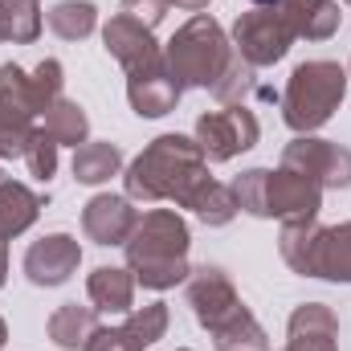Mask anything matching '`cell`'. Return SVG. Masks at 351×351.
Wrapping results in <instances>:
<instances>
[{
	"instance_id": "cell-1",
	"label": "cell",
	"mask_w": 351,
	"mask_h": 351,
	"mask_svg": "<svg viewBox=\"0 0 351 351\" xmlns=\"http://www.w3.org/2000/svg\"><path fill=\"white\" fill-rule=\"evenodd\" d=\"M208 160L200 156L196 139L188 135H160L152 139L123 172V196L139 204H160L172 200L180 208H192L196 192L208 184Z\"/></svg>"
},
{
	"instance_id": "cell-2",
	"label": "cell",
	"mask_w": 351,
	"mask_h": 351,
	"mask_svg": "<svg viewBox=\"0 0 351 351\" xmlns=\"http://www.w3.org/2000/svg\"><path fill=\"white\" fill-rule=\"evenodd\" d=\"M188 306L196 323L213 335L217 351H269L265 327L241 302L233 278L221 265H192L188 274Z\"/></svg>"
},
{
	"instance_id": "cell-3",
	"label": "cell",
	"mask_w": 351,
	"mask_h": 351,
	"mask_svg": "<svg viewBox=\"0 0 351 351\" xmlns=\"http://www.w3.org/2000/svg\"><path fill=\"white\" fill-rule=\"evenodd\" d=\"M188 245H192L188 221L176 208H152L135 221L131 237L123 241V254L135 282H143L147 290H172L192 274Z\"/></svg>"
},
{
	"instance_id": "cell-4",
	"label": "cell",
	"mask_w": 351,
	"mask_h": 351,
	"mask_svg": "<svg viewBox=\"0 0 351 351\" xmlns=\"http://www.w3.org/2000/svg\"><path fill=\"white\" fill-rule=\"evenodd\" d=\"M233 41L208 12H192L188 25H180L172 41L164 45V62L172 70L180 90H213L221 82L225 66L233 62Z\"/></svg>"
},
{
	"instance_id": "cell-5",
	"label": "cell",
	"mask_w": 351,
	"mask_h": 351,
	"mask_svg": "<svg viewBox=\"0 0 351 351\" xmlns=\"http://www.w3.org/2000/svg\"><path fill=\"white\" fill-rule=\"evenodd\" d=\"M343 94H348V70L339 62H327V58L302 62V66H294L290 82L282 90V119L290 131L311 135L323 123H331Z\"/></svg>"
},
{
	"instance_id": "cell-6",
	"label": "cell",
	"mask_w": 351,
	"mask_h": 351,
	"mask_svg": "<svg viewBox=\"0 0 351 351\" xmlns=\"http://www.w3.org/2000/svg\"><path fill=\"white\" fill-rule=\"evenodd\" d=\"M192 139H196V147L208 164H229L233 156L258 147L262 127H258L250 106H221V110H204L196 119Z\"/></svg>"
},
{
	"instance_id": "cell-7",
	"label": "cell",
	"mask_w": 351,
	"mask_h": 351,
	"mask_svg": "<svg viewBox=\"0 0 351 351\" xmlns=\"http://www.w3.org/2000/svg\"><path fill=\"white\" fill-rule=\"evenodd\" d=\"M229 41H233V49H237L254 70H262V66H274V62H282V58L290 53L294 33H290L286 16H282L278 8H250V12L237 16Z\"/></svg>"
},
{
	"instance_id": "cell-8",
	"label": "cell",
	"mask_w": 351,
	"mask_h": 351,
	"mask_svg": "<svg viewBox=\"0 0 351 351\" xmlns=\"http://www.w3.org/2000/svg\"><path fill=\"white\" fill-rule=\"evenodd\" d=\"M282 168L311 176L319 188H351V147L331 143V139H315V135H298L286 143Z\"/></svg>"
},
{
	"instance_id": "cell-9",
	"label": "cell",
	"mask_w": 351,
	"mask_h": 351,
	"mask_svg": "<svg viewBox=\"0 0 351 351\" xmlns=\"http://www.w3.org/2000/svg\"><path fill=\"white\" fill-rule=\"evenodd\" d=\"M323 208V188L311 176L294 172V168H278L265 176V217L278 221H311Z\"/></svg>"
},
{
	"instance_id": "cell-10",
	"label": "cell",
	"mask_w": 351,
	"mask_h": 351,
	"mask_svg": "<svg viewBox=\"0 0 351 351\" xmlns=\"http://www.w3.org/2000/svg\"><path fill=\"white\" fill-rule=\"evenodd\" d=\"M25 278L33 282V286H62V282H70L74 274H78V265H82V245H78V237H70V233H49V237H41V241H33L29 250H25Z\"/></svg>"
},
{
	"instance_id": "cell-11",
	"label": "cell",
	"mask_w": 351,
	"mask_h": 351,
	"mask_svg": "<svg viewBox=\"0 0 351 351\" xmlns=\"http://www.w3.org/2000/svg\"><path fill=\"white\" fill-rule=\"evenodd\" d=\"M180 94H184V90H180V82L172 78V70H168L164 58L127 74V102H131V110H135L139 119H164V114H172L176 102H180Z\"/></svg>"
},
{
	"instance_id": "cell-12",
	"label": "cell",
	"mask_w": 351,
	"mask_h": 351,
	"mask_svg": "<svg viewBox=\"0 0 351 351\" xmlns=\"http://www.w3.org/2000/svg\"><path fill=\"white\" fill-rule=\"evenodd\" d=\"M102 45H106V53H110L127 74L164 58V45L152 37V29L139 25V21H131L127 12H114V16L102 25Z\"/></svg>"
},
{
	"instance_id": "cell-13",
	"label": "cell",
	"mask_w": 351,
	"mask_h": 351,
	"mask_svg": "<svg viewBox=\"0 0 351 351\" xmlns=\"http://www.w3.org/2000/svg\"><path fill=\"white\" fill-rule=\"evenodd\" d=\"M139 213L131 208V196H114V192H98L90 196L82 208V233L94 245H123L135 229Z\"/></svg>"
},
{
	"instance_id": "cell-14",
	"label": "cell",
	"mask_w": 351,
	"mask_h": 351,
	"mask_svg": "<svg viewBox=\"0 0 351 351\" xmlns=\"http://www.w3.org/2000/svg\"><path fill=\"white\" fill-rule=\"evenodd\" d=\"M282 351H339V315L327 302H302L286 323Z\"/></svg>"
},
{
	"instance_id": "cell-15",
	"label": "cell",
	"mask_w": 351,
	"mask_h": 351,
	"mask_svg": "<svg viewBox=\"0 0 351 351\" xmlns=\"http://www.w3.org/2000/svg\"><path fill=\"white\" fill-rule=\"evenodd\" d=\"M274 8L286 16L294 41H298V37H306V41H327V37L339 33V21H343V12H339L335 0H278Z\"/></svg>"
},
{
	"instance_id": "cell-16",
	"label": "cell",
	"mask_w": 351,
	"mask_h": 351,
	"mask_svg": "<svg viewBox=\"0 0 351 351\" xmlns=\"http://www.w3.org/2000/svg\"><path fill=\"white\" fill-rule=\"evenodd\" d=\"M86 294L98 315H127L135 311V274L127 265H98L86 278Z\"/></svg>"
},
{
	"instance_id": "cell-17",
	"label": "cell",
	"mask_w": 351,
	"mask_h": 351,
	"mask_svg": "<svg viewBox=\"0 0 351 351\" xmlns=\"http://www.w3.org/2000/svg\"><path fill=\"white\" fill-rule=\"evenodd\" d=\"M37 114H41V106H37V94H33L29 74H25L21 66L4 62V66H0V127H21V131H29Z\"/></svg>"
},
{
	"instance_id": "cell-18",
	"label": "cell",
	"mask_w": 351,
	"mask_h": 351,
	"mask_svg": "<svg viewBox=\"0 0 351 351\" xmlns=\"http://www.w3.org/2000/svg\"><path fill=\"white\" fill-rule=\"evenodd\" d=\"M45 331H49L53 348H62V351H86L90 335L98 331V311H94V306H78V302H62V306L49 315Z\"/></svg>"
},
{
	"instance_id": "cell-19",
	"label": "cell",
	"mask_w": 351,
	"mask_h": 351,
	"mask_svg": "<svg viewBox=\"0 0 351 351\" xmlns=\"http://www.w3.org/2000/svg\"><path fill=\"white\" fill-rule=\"evenodd\" d=\"M41 217V196L21 180H0V237H21Z\"/></svg>"
},
{
	"instance_id": "cell-20",
	"label": "cell",
	"mask_w": 351,
	"mask_h": 351,
	"mask_svg": "<svg viewBox=\"0 0 351 351\" xmlns=\"http://www.w3.org/2000/svg\"><path fill=\"white\" fill-rule=\"evenodd\" d=\"M319 233L323 225L311 217V221H282V233H278V254L282 262L290 265L294 274L302 278H315V250H319Z\"/></svg>"
},
{
	"instance_id": "cell-21",
	"label": "cell",
	"mask_w": 351,
	"mask_h": 351,
	"mask_svg": "<svg viewBox=\"0 0 351 351\" xmlns=\"http://www.w3.org/2000/svg\"><path fill=\"white\" fill-rule=\"evenodd\" d=\"M315 278L327 282H348L351 286V221L331 225L319 233V250H315Z\"/></svg>"
},
{
	"instance_id": "cell-22",
	"label": "cell",
	"mask_w": 351,
	"mask_h": 351,
	"mask_svg": "<svg viewBox=\"0 0 351 351\" xmlns=\"http://www.w3.org/2000/svg\"><path fill=\"white\" fill-rule=\"evenodd\" d=\"M123 168V152L110 139H86L82 147H74V180L78 184H106L110 176Z\"/></svg>"
},
{
	"instance_id": "cell-23",
	"label": "cell",
	"mask_w": 351,
	"mask_h": 351,
	"mask_svg": "<svg viewBox=\"0 0 351 351\" xmlns=\"http://www.w3.org/2000/svg\"><path fill=\"white\" fill-rule=\"evenodd\" d=\"M41 131H45L58 147H82V143H86V135H90V119H86V110H82L74 98H66V94H62V98L45 110Z\"/></svg>"
},
{
	"instance_id": "cell-24",
	"label": "cell",
	"mask_w": 351,
	"mask_h": 351,
	"mask_svg": "<svg viewBox=\"0 0 351 351\" xmlns=\"http://www.w3.org/2000/svg\"><path fill=\"white\" fill-rule=\"evenodd\" d=\"M45 25L62 41H86L90 33L98 29V8L90 0H58L45 12Z\"/></svg>"
},
{
	"instance_id": "cell-25",
	"label": "cell",
	"mask_w": 351,
	"mask_h": 351,
	"mask_svg": "<svg viewBox=\"0 0 351 351\" xmlns=\"http://www.w3.org/2000/svg\"><path fill=\"white\" fill-rule=\"evenodd\" d=\"M41 37V0H0V41L33 45Z\"/></svg>"
},
{
	"instance_id": "cell-26",
	"label": "cell",
	"mask_w": 351,
	"mask_h": 351,
	"mask_svg": "<svg viewBox=\"0 0 351 351\" xmlns=\"http://www.w3.org/2000/svg\"><path fill=\"white\" fill-rule=\"evenodd\" d=\"M192 213L208 225V229H221V225H229L233 217H237V200H233V188L229 184H217V180H208L200 192H196V200H192Z\"/></svg>"
},
{
	"instance_id": "cell-27",
	"label": "cell",
	"mask_w": 351,
	"mask_h": 351,
	"mask_svg": "<svg viewBox=\"0 0 351 351\" xmlns=\"http://www.w3.org/2000/svg\"><path fill=\"white\" fill-rule=\"evenodd\" d=\"M221 106H245V98L254 94V66L241 58V53H233V62L225 66V74H221V82L208 90Z\"/></svg>"
},
{
	"instance_id": "cell-28",
	"label": "cell",
	"mask_w": 351,
	"mask_h": 351,
	"mask_svg": "<svg viewBox=\"0 0 351 351\" xmlns=\"http://www.w3.org/2000/svg\"><path fill=\"white\" fill-rule=\"evenodd\" d=\"M168 302H147V306H135V311H127V319H123V327L143 343V348H152V343H160L164 335H168Z\"/></svg>"
},
{
	"instance_id": "cell-29",
	"label": "cell",
	"mask_w": 351,
	"mask_h": 351,
	"mask_svg": "<svg viewBox=\"0 0 351 351\" xmlns=\"http://www.w3.org/2000/svg\"><path fill=\"white\" fill-rule=\"evenodd\" d=\"M265 176H269V168H250V172H241L229 184L233 200H237V213L265 217Z\"/></svg>"
},
{
	"instance_id": "cell-30",
	"label": "cell",
	"mask_w": 351,
	"mask_h": 351,
	"mask_svg": "<svg viewBox=\"0 0 351 351\" xmlns=\"http://www.w3.org/2000/svg\"><path fill=\"white\" fill-rule=\"evenodd\" d=\"M29 82H33V94H37V106H41V114L62 98V86H66V70H62V62L58 58H45L33 74H29Z\"/></svg>"
},
{
	"instance_id": "cell-31",
	"label": "cell",
	"mask_w": 351,
	"mask_h": 351,
	"mask_svg": "<svg viewBox=\"0 0 351 351\" xmlns=\"http://www.w3.org/2000/svg\"><path fill=\"white\" fill-rule=\"evenodd\" d=\"M25 164H29V176H37L41 184H49L53 172H58V143L37 127V135H33V143H29V152H25Z\"/></svg>"
},
{
	"instance_id": "cell-32",
	"label": "cell",
	"mask_w": 351,
	"mask_h": 351,
	"mask_svg": "<svg viewBox=\"0 0 351 351\" xmlns=\"http://www.w3.org/2000/svg\"><path fill=\"white\" fill-rule=\"evenodd\" d=\"M168 8H172V0H123V4H119V12H127L131 21H139V25H147V29H156V25L168 16Z\"/></svg>"
},
{
	"instance_id": "cell-33",
	"label": "cell",
	"mask_w": 351,
	"mask_h": 351,
	"mask_svg": "<svg viewBox=\"0 0 351 351\" xmlns=\"http://www.w3.org/2000/svg\"><path fill=\"white\" fill-rule=\"evenodd\" d=\"M176 8H184V12H204L208 8V0H172Z\"/></svg>"
},
{
	"instance_id": "cell-34",
	"label": "cell",
	"mask_w": 351,
	"mask_h": 351,
	"mask_svg": "<svg viewBox=\"0 0 351 351\" xmlns=\"http://www.w3.org/2000/svg\"><path fill=\"white\" fill-rule=\"evenodd\" d=\"M4 278H8V241L0 237V286H4Z\"/></svg>"
},
{
	"instance_id": "cell-35",
	"label": "cell",
	"mask_w": 351,
	"mask_h": 351,
	"mask_svg": "<svg viewBox=\"0 0 351 351\" xmlns=\"http://www.w3.org/2000/svg\"><path fill=\"white\" fill-rule=\"evenodd\" d=\"M4 343H8V327H4V319H0V351H4Z\"/></svg>"
},
{
	"instance_id": "cell-36",
	"label": "cell",
	"mask_w": 351,
	"mask_h": 351,
	"mask_svg": "<svg viewBox=\"0 0 351 351\" xmlns=\"http://www.w3.org/2000/svg\"><path fill=\"white\" fill-rule=\"evenodd\" d=\"M278 0H254V8H274Z\"/></svg>"
},
{
	"instance_id": "cell-37",
	"label": "cell",
	"mask_w": 351,
	"mask_h": 351,
	"mask_svg": "<svg viewBox=\"0 0 351 351\" xmlns=\"http://www.w3.org/2000/svg\"><path fill=\"white\" fill-rule=\"evenodd\" d=\"M176 351H188V348H176Z\"/></svg>"
},
{
	"instance_id": "cell-38",
	"label": "cell",
	"mask_w": 351,
	"mask_h": 351,
	"mask_svg": "<svg viewBox=\"0 0 351 351\" xmlns=\"http://www.w3.org/2000/svg\"><path fill=\"white\" fill-rule=\"evenodd\" d=\"M348 78H351V66H348Z\"/></svg>"
},
{
	"instance_id": "cell-39",
	"label": "cell",
	"mask_w": 351,
	"mask_h": 351,
	"mask_svg": "<svg viewBox=\"0 0 351 351\" xmlns=\"http://www.w3.org/2000/svg\"><path fill=\"white\" fill-rule=\"evenodd\" d=\"M0 180H4V172H0Z\"/></svg>"
},
{
	"instance_id": "cell-40",
	"label": "cell",
	"mask_w": 351,
	"mask_h": 351,
	"mask_svg": "<svg viewBox=\"0 0 351 351\" xmlns=\"http://www.w3.org/2000/svg\"><path fill=\"white\" fill-rule=\"evenodd\" d=\"M348 4H351V0H348Z\"/></svg>"
}]
</instances>
